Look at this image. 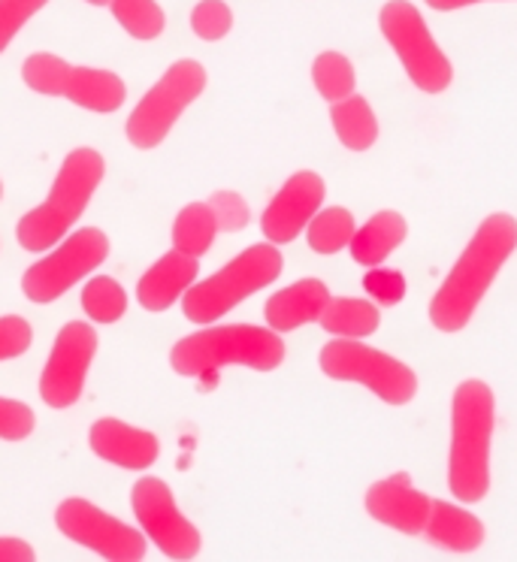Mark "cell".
Wrapping results in <instances>:
<instances>
[{"instance_id": "obj_1", "label": "cell", "mask_w": 517, "mask_h": 562, "mask_svg": "<svg viewBox=\"0 0 517 562\" xmlns=\"http://www.w3.org/2000/svg\"><path fill=\"white\" fill-rule=\"evenodd\" d=\"M517 251V218L508 212H493L481 221L479 231L457 257V263L430 300V324L439 333H460L481 300L491 291L493 279Z\"/></svg>"}, {"instance_id": "obj_2", "label": "cell", "mask_w": 517, "mask_h": 562, "mask_svg": "<svg viewBox=\"0 0 517 562\" xmlns=\"http://www.w3.org/2000/svg\"><path fill=\"white\" fill-rule=\"evenodd\" d=\"M496 429V396L491 384L467 379L451 400V448H448V490L457 499L475 505L491 490V441Z\"/></svg>"}, {"instance_id": "obj_3", "label": "cell", "mask_w": 517, "mask_h": 562, "mask_svg": "<svg viewBox=\"0 0 517 562\" xmlns=\"http://www.w3.org/2000/svg\"><path fill=\"white\" fill-rule=\"evenodd\" d=\"M103 172H106V164L98 148H74L64 158L49 196L19 221V227H15L19 245L25 251L40 255V251H49L52 245L61 243L67 231L82 218L91 196L103 182Z\"/></svg>"}, {"instance_id": "obj_4", "label": "cell", "mask_w": 517, "mask_h": 562, "mask_svg": "<svg viewBox=\"0 0 517 562\" xmlns=\"http://www.w3.org/2000/svg\"><path fill=\"white\" fill-rule=\"evenodd\" d=\"M170 363L182 379H200L224 367L272 372L284 363V342L270 327H251V324L206 327L172 345Z\"/></svg>"}, {"instance_id": "obj_5", "label": "cell", "mask_w": 517, "mask_h": 562, "mask_svg": "<svg viewBox=\"0 0 517 562\" xmlns=\"http://www.w3.org/2000/svg\"><path fill=\"white\" fill-rule=\"evenodd\" d=\"M284 257L272 243L248 245L224 269L203 281H194L182 296V312L194 324H215L243 300L263 291L267 284L282 276Z\"/></svg>"}, {"instance_id": "obj_6", "label": "cell", "mask_w": 517, "mask_h": 562, "mask_svg": "<svg viewBox=\"0 0 517 562\" xmlns=\"http://www.w3.org/2000/svg\"><path fill=\"white\" fill-rule=\"evenodd\" d=\"M379 27L415 88H420L424 94L448 91V86L454 82V67L430 34V25L424 22L415 3L387 0L379 13Z\"/></svg>"}, {"instance_id": "obj_7", "label": "cell", "mask_w": 517, "mask_h": 562, "mask_svg": "<svg viewBox=\"0 0 517 562\" xmlns=\"http://www.w3.org/2000/svg\"><path fill=\"white\" fill-rule=\"evenodd\" d=\"M22 79L31 91L46 94V98H67L74 106H82L88 112H110L122 110L127 100L124 79L112 70L100 67H74L52 52H34L22 64Z\"/></svg>"}, {"instance_id": "obj_8", "label": "cell", "mask_w": 517, "mask_h": 562, "mask_svg": "<svg viewBox=\"0 0 517 562\" xmlns=\"http://www.w3.org/2000/svg\"><path fill=\"white\" fill-rule=\"evenodd\" d=\"M318 367L327 379L355 381L370 387L387 405H408L418 393V375L412 372V367L358 339H333L324 345Z\"/></svg>"}, {"instance_id": "obj_9", "label": "cell", "mask_w": 517, "mask_h": 562, "mask_svg": "<svg viewBox=\"0 0 517 562\" xmlns=\"http://www.w3.org/2000/svg\"><path fill=\"white\" fill-rule=\"evenodd\" d=\"M206 91V67L194 58L176 61L160 76L155 88L136 103L131 119L124 124V134L136 148H158L170 136L172 124L182 119V112Z\"/></svg>"}, {"instance_id": "obj_10", "label": "cell", "mask_w": 517, "mask_h": 562, "mask_svg": "<svg viewBox=\"0 0 517 562\" xmlns=\"http://www.w3.org/2000/svg\"><path fill=\"white\" fill-rule=\"evenodd\" d=\"M106 257H110L106 233L98 231V227H82L70 239H64L52 255L25 269L22 294L37 306H49L55 300H61L76 281L91 276Z\"/></svg>"}, {"instance_id": "obj_11", "label": "cell", "mask_w": 517, "mask_h": 562, "mask_svg": "<svg viewBox=\"0 0 517 562\" xmlns=\"http://www.w3.org/2000/svg\"><path fill=\"white\" fill-rule=\"evenodd\" d=\"M131 505L148 541H155L158 550L170 560H194L200 553V529L172 499V490L160 477H139L131 493Z\"/></svg>"}, {"instance_id": "obj_12", "label": "cell", "mask_w": 517, "mask_h": 562, "mask_svg": "<svg viewBox=\"0 0 517 562\" xmlns=\"http://www.w3.org/2000/svg\"><path fill=\"white\" fill-rule=\"evenodd\" d=\"M55 526L61 536L94 550L103 560L136 562L146 557V536L115 520L112 514L100 512L94 502L64 499L55 512Z\"/></svg>"}, {"instance_id": "obj_13", "label": "cell", "mask_w": 517, "mask_h": 562, "mask_svg": "<svg viewBox=\"0 0 517 562\" xmlns=\"http://www.w3.org/2000/svg\"><path fill=\"white\" fill-rule=\"evenodd\" d=\"M98 355V333L91 324L70 321L55 336L46 369L40 375V396L49 408H70L82 396L88 369Z\"/></svg>"}, {"instance_id": "obj_14", "label": "cell", "mask_w": 517, "mask_h": 562, "mask_svg": "<svg viewBox=\"0 0 517 562\" xmlns=\"http://www.w3.org/2000/svg\"><path fill=\"white\" fill-rule=\"evenodd\" d=\"M327 196V184L315 170L294 172L282 191L272 196L270 206L263 209L260 231L272 245L294 243L300 233L306 231V224L315 218V212Z\"/></svg>"}, {"instance_id": "obj_15", "label": "cell", "mask_w": 517, "mask_h": 562, "mask_svg": "<svg viewBox=\"0 0 517 562\" xmlns=\"http://www.w3.org/2000/svg\"><path fill=\"white\" fill-rule=\"evenodd\" d=\"M363 505L375 524L391 526L403 536H420L430 517L432 499L418 487H412L408 475H391L367 490Z\"/></svg>"}, {"instance_id": "obj_16", "label": "cell", "mask_w": 517, "mask_h": 562, "mask_svg": "<svg viewBox=\"0 0 517 562\" xmlns=\"http://www.w3.org/2000/svg\"><path fill=\"white\" fill-rule=\"evenodd\" d=\"M88 445L100 460L127 469V472H143L158 463L160 441L148 429L131 427L119 417H100L88 429Z\"/></svg>"}, {"instance_id": "obj_17", "label": "cell", "mask_w": 517, "mask_h": 562, "mask_svg": "<svg viewBox=\"0 0 517 562\" xmlns=\"http://www.w3.org/2000/svg\"><path fill=\"white\" fill-rule=\"evenodd\" d=\"M200 257H191L179 248H172L160 257L158 263L146 269V276L136 284V300L146 312H167L172 303H179L186 291L198 281Z\"/></svg>"}, {"instance_id": "obj_18", "label": "cell", "mask_w": 517, "mask_h": 562, "mask_svg": "<svg viewBox=\"0 0 517 562\" xmlns=\"http://www.w3.org/2000/svg\"><path fill=\"white\" fill-rule=\"evenodd\" d=\"M330 300L327 284L318 279H303L282 288L279 294H272L263 306V318L270 324V330L291 333L300 330L303 324L321 318V312Z\"/></svg>"}, {"instance_id": "obj_19", "label": "cell", "mask_w": 517, "mask_h": 562, "mask_svg": "<svg viewBox=\"0 0 517 562\" xmlns=\"http://www.w3.org/2000/svg\"><path fill=\"white\" fill-rule=\"evenodd\" d=\"M424 532L430 538V544L442 550H454V553H472L484 544V524L479 517L460 505L451 502L432 499L430 517Z\"/></svg>"}, {"instance_id": "obj_20", "label": "cell", "mask_w": 517, "mask_h": 562, "mask_svg": "<svg viewBox=\"0 0 517 562\" xmlns=\"http://www.w3.org/2000/svg\"><path fill=\"white\" fill-rule=\"evenodd\" d=\"M406 215H400L394 209H384V212H375L363 227L355 231L348 248H351L355 263H360V267H382L384 260L406 243Z\"/></svg>"}, {"instance_id": "obj_21", "label": "cell", "mask_w": 517, "mask_h": 562, "mask_svg": "<svg viewBox=\"0 0 517 562\" xmlns=\"http://www.w3.org/2000/svg\"><path fill=\"white\" fill-rule=\"evenodd\" d=\"M318 324L336 339H367L382 327V312L370 300L355 296H330L321 312Z\"/></svg>"}, {"instance_id": "obj_22", "label": "cell", "mask_w": 517, "mask_h": 562, "mask_svg": "<svg viewBox=\"0 0 517 562\" xmlns=\"http://www.w3.org/2000/svg\"><path fill=\"white\" fill-rule=\"evenodd\" d=\"M330 122L333 131H336V139L348 151H367L379 139V119L372 112L370 100L360 98V94H348V98L336 100L330 106Z\"/></svg>"}, {"instance_id": "obj_23", "label": "cell", "mask_w": 517, "mask_h": 562, "mask_svg": "<svg viewBox=\"0 0 517 562\" xmlns=\"http://www.w3.org/2000/svg\"><path fill=\"white\" fill-rule=\"evenodd\" d=\"M218 221L210 203H188L172 221V248L191 257H203L215 243Z\"/></svg>"}, {"instance_id": "obj_24", "label": "cell", "mask_w": 517, "mask_h": 562, "mask_svg": "<svg viewBox=\"0 0 517 562\" xmlns=\"http://www.w3.org/2000/svg\"><path fill=\"white\" fill-rule=\"evenodd\" d=\"M358 231V221L355 215L342 206L318 209L315 218L306 224V239L308 248L315 255H336V251H345L351 236Z\"/></svg>"}, {"instance_id": "obj_25", "label": "cell", "mask_w": 517, "mask_h": 562, "mask_svg": "<svg viewBox=\"0 0 517 562\" xmlns=\"http://www.w3.org/2000/svg\"><path fill=\"white\" fill-rule=\"evenodd\" d=\"M312 82H315V91L321 98L327 103H336V100L355 94L358 74H355V64L348 61L342 52L327 49L312 61Z\"/></svg>"}, {"instance_id": "obj_26", "label": "cell", "mask_w": 517, "mask_h": 562, "mask_svg": "<svg viewBox=\"0 0 517 562\" xmlns=\"http://www.w3.org/2000/svg\"><path fill=\"white\" fill-rule=\"evenodd\" d=\"M110 10L134 40H158L167 27V15L158 0H112Z\"/></svg>"}, {"instance_id": "obj_27", "label": "cell", "mask_w": 517, "mask_h": 562, "mask_svg": "<svg viewBox=\"0 0 517 562\" xmlns=\"http://www.w3.org/2000/svg\"><path fill=\"white\" fill-rule=\"evenodd\" d=\"M82 308L94 324H115L127 312V294L124 288L110 276H94L82 288Z\"/></svg>"}, {"instance_id": "obj_28", "label": "cell", "mask_w": 517, "mask_h": 562, "mask_svg": "<svg viewBox=\"0 0 517 562\" xmlns=\"http://www.w3.org/2000/svg\"><path fill=\"white\" fill-rule=\"evenodd\" d=\"M234 27V10L224 0H200L191 10V31L203 43H218L231 34Z\"/></svg>"}, {"instance_id": "obj_29", "label": "cell", "mask_w": 517, "mask_h": 562, "mask_svg": "<svg viewBox=\"0 0 517 562\" xmlns=\"http://www.w3.org/2000/svg\"><path fill=\"white\" fill-rule=\"evenodd\" d=\"M363 291L382 303V306H396L406 300V276L400 269H384V267H370V272L363 276Z\"/></svg>"}, {"instance_id": "obj_30", "label": "cell", "mask_w": 517, "mask_h": 562, "mask_svg": "<svg viewBox=\"0 0 517 562\" xmlns=\"http://www.w3.org/2000/svg\"><path fill=\"white\" fill-rule=\"evenodd\" d=\"M49 0H0V55Z\"/></svg>"}, {"instance_id": "obj_31", "label": "cell", "mask_w": 517, "mask_h": 562, "mask_svg": "<svg viewBox=\"0 0 517 562\" xmlns=\"http://www.w3.org/2000/svg\"><path fill=\"white\" fill-rule=\"evenodd\" d=\"M34 427H37V415L31 405L0 396V439L25 441L34 432Z\"/></svg>"}, {"instance_id": "obj_32", "label": "cell", "mask_w": 517, "mask_h": 562, "mask_svg": "<svg viewBox=\"0 0 517 562\" xmlns=\"http://www.w3.org/2000/svg\"><path fill=\"white\" fill-rule=\"evenodd\" d=\"M34 342V330L25 318L19 315H3L0 318V360L22 357Z\"/></svg>"}, {"instance_id": "obj_33", "label": "cell", "mask_w": 517, "mask_h": 562, "mask_svg": "<svg viewBox=\"0 0 517 562\" xmlns=\"http://www.w3.org/2000/svg\"><path fill=\"white\" fill-rule=\"evenodd\" d=\"M212 212L222 231H243L248 224V206L246 200L234 191H222L212 196Z\"/></svg>"}, {"instance_id": "obj_34", "label": "cell", "mask_w": 517, "mask_h": 562, "mask_svg": "<svg viewBox=\"0 0 517 562\" xmlns=\"http://www.w3.org/2000/svg\"><path fill=\"white\" fill-rule=\"evenodd\" d=\"M31 560H37V553H34V548L27 544L25 538H15V536L0 538V562H31Z\"/></svg>"}, {"instance_id": "obj_35", "label": "cell", "mask_w": 517, "mask_h": 562, "mask_svg": "<svg viewBox=\"0 0 517 562\" xmlns=\"http://www.w3.org/2000/svg\"><path fill=\"white\" fill-rule=\"evenodd\" d=\"M430 10H439V13H454V10H463V7H472V3H484V0H424Z\"/></svg>"}, {"instance_id": "obj_36", "label": "cell", "mask_w": 517, "mask_h": 562, "mask_svg": "<svg viewBox=\"0 0 517 562\" xmlns=\"http://www.w3.org/2000/svg\"><path fill=\"white\" fill-rule=\"evenodd\" d=\"M86 3H91V7H110L112 0H86Z\"/></svg>"}, {"instance_id": "obj_37", "label": "cell", "mask_w": 517, "mask_h": 562, "mask_svg": "<svg viewBox=\"0 0 517 562\" xmlns=\"http://www.w3.org/2000/svg\"><path fill=\"white\" fill-rule=\"evenodd\" d=\"M0 200H3V184H0Z\"/></svg>"}]
</instances>
